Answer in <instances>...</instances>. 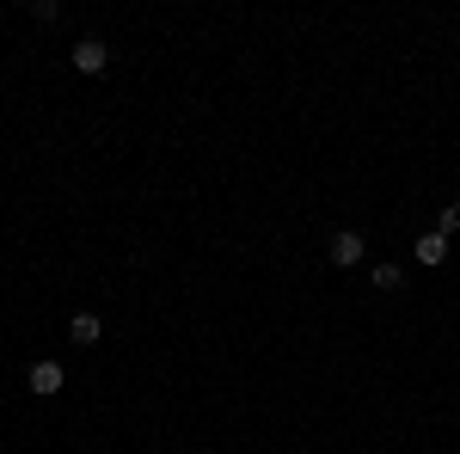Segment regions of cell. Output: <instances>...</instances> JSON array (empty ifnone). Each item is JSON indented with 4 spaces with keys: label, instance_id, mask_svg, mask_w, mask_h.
I'll list each match as a JSON object with an SVG mask.
<instances>
[{
    "label": "cell",
    "instance_id": "cell-9",
    "mask_svg": "<svg viewBox=\"0 0 460 454\" xmlns=\"http://www.w3.org/2000/svg\"><path fill=\"white\" fill-rule=\"evenodd\" d=\"M455 203H460V184H455Z\"/></svg>",
    "mask_w": 460,
    "mask_h": 454
},
{
    "label": "cell",
    "instance_id": "cell-8",
    "mask_svg": "<svg viewBox=\"0 0 460 454\" xmlns=\"http://www.w3.org/2000/svg\"><path fill=\"white\" fill-rule=\"evenodd\" d=\"M25 13H31L37 25H56V19H62V6H56V0H31V6H25Z\"/></svg>",
    "mask_w": 460,
    "mask_h": 454
},
{
    "label": "cell",
    "instance_id": "cell-5",
    "mask_svg": "<svg viewBox=\"0 0 460 454\" xmlns=\"http://www.w3.org/2000/svg\"><path fill=\"white\" fill-rule=\"evenodd\" d=\"M68 338L80 350H99V344H105V319L93 314V307H80V314H68Z\"/></svg>",
    "mask_w": 460,
    "mask_h": 454
},
{
    "label": "cell",
    "instance_id": "cell-6",
    "mask_svg": "<svg viewBox=\"0 0 460 454\" xmlns=\"http://www.w3.org/2000/svg\"><path fill=\"white\" fill-rule=\"evenodd\" d=\"M368 289H375V295H399V289H405V264H393V258H381V264L368 271Z\"/></svg>",
    "mask_w": 460,
    "mask_h": 454
},
{
    "label": "cell",
    "instance_id": "cell-2",
    "mask_svg": "<svg viewBox=\"0 0 460 454\" xmlns=\"http://www.w3.org/2000/svg\"><path fill=\"white\" fill-rule=\"evenodd\" d=\"M362 258H368L362 227H332V240H325V264H332V271H356Z\"/></svg>",
    "mask_w": 460,
    "mask_h": 454
},
{
    "label": "cell",
    "instance_id": "cell-1",
    "mask_svg": "<svg viewBox=\"0 0 460 454\" xmlns=\"http://www.w3.org/2000/svg\"><path fill=\"white\" fill-rule=\"evenodd\" d=\"M68 68L80 74V80H99V74H111V43H105V37H74Z\"/></svg>",
    "mask_w": 460,
    "mask_h": 454
},
{
    "label": "cell",
    "instance_id": "cell-3",
    "mask_svg": "<svg viewBox=\"0 0 460 454\" xmlns=\"http://www.w3.org/2000/svg\"><path fill=\"white\" fill-rule=\"evenodd\" d=\"M25 393H37V399H56V393H68V369H62L56 356H37L31 369H25Z\"/></svg>",
    "mask_w": 460,
    "mask_h": 454
},
{
    "label": "cell",
    "instance_id": "cell-4",
    "mask_svg": "<svg viewBox=\"0 0 460 454\" xmlns=\"http://www.w3.org/2000/svg\"><path fill=\"white\" fill-rule=\"evenodd\" d=\"M411 258H418V264H424V271H442V264H448V258H455V240H442V234H436V227H424V234H418V240H411Z\"/></svg>",
    "mask_w": 460,
    "mask_h": 454
},
{
    "label": "cell",
    "instance_id": "cell-7",
    "mask_svg": "<svg viewBox=\"0 0 460 454\" xmlns=\"http://www.w3.org/2000/svg\"><path fill=\"white\" fill-rule=\"evenodd\" d=\"M436 234H442V240L460 234V203H442V209H436Z\"/></svg>",
    "mask_w": 460,
    "mask_h": 454
}]
</instances>
